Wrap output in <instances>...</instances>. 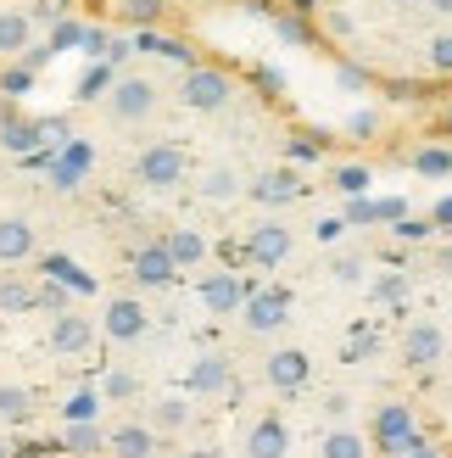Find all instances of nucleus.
Instances as JSON below:
<instances>
[{
    "mask_svg": "<svg viewBox=\"0 0 452 458\" xmlns=\"http://www.w3.org/2000/svg\"><path fill=\"white\" fill-rule=\"evenodd\" d=\"M302 185H297V174H290V168H274V174H257L252 179V185H246V196H252V201H263V208H280V201H290V196H297Z\"/></svg>",
    "mask_w": 452,
    "mask_h": 458,
    "instance_id": "a211bd4d",
    "label": "nucleus"
},
{
    "mask_svg": "<svg viewBox=\"0 0 452 458\" xmlns=\"http://www.w3.org/2000/svg\"><path fill=\"white\" fill-rule=\"evenodd\" d=\"M290 246H297V235H290V229L285 224H274V218H268V224H252V229H246V263H257V268H280L285 258H290Z\"/></svg>",
    "mask_w": 452,
    "mask_h": 458,
    "instance_id": "0eeeda50",
    "label": "nucleus"
},
{
    "mask_svg": "<svg viewBox=\"0 0 452 458\" xmlns=\"http://www.w3.org/2000/svg\"><path fill=\"white\" fill-rule=\"evenodd\" d=\"M163 246H168V258H173V268H201L207 263V235L201 229H190V224H173L168 235H163Z\"/></svg>",
    "mask_w": 452,
    "mask_h": 458,
    "instance_id": "f3484780",
    "label": "nucleus"
},
{
    "mask_svg": "<svg viewBox=\"0 0 452 458\" xmlns=\"http://www.w3.org/2000/svg\"><path fill=\"white\" fill-rule=\"evenodd\" d=\"M151 330V313L140 296H112L106 302V318H101V335L106 341H140Z\"/></svg>",
    "mask_w": 452,
    "mask_h": 458,
    "instance_id": "1a4fd4ad",
    "label": "nucleus"
},
{
    "mask_svg": "<svg viewBox=\"0 0 452 458\" xmlns=\"http://www.w3.org/2000/svg\"><path fill=\"white\" fill-rule=\"evenodd\" d=\"M29 84H34V73H29V67H12V73H0V89H6V96H22Z\"/></svg>",
    "mask_w": 452,
    "mask_h": 458,
    "instance_id": "72a5a7b5",
    "label": "nucleus"
},
{
    "mask_svg": "<svg viewBox=\"0 0 452 458\" xmlns=\"http://www.w3.org/2000/svg\"><path fill=\"white\" fill-rule=\"evenodd\" d=\"M185 174H190V157L173 140H151L134 157V179H140L146 191H173V185H185Z\"/></svg>",
    "mask_w": 452,
    "mask_h": 458,
    "instance_id": "f03ea898",
    "label": "nucleus"
},
{
    "mask_svg": "<svg viewBox=\"0 0 452 458\" xmlns=\"http://www.w3.org/2000/svg\"><path fill=\"white\" fill-rule=\"evenodd\" d=\"M374 291H380V296H386V302H397V296H402V280H397V274H391V280H380Z\"/></svg>",
    "mask_w": 452,
    "mask_h": 458,
    "instance_id": "4c0bfd02",
    "label": "nucleus"
},
{
    "mask_svg": "<svg viewBox=\"0 0 452 458\" xmlns=\"http://www.w3.org/2000/svg\"><path fill=\"white\" fill-rule=\"evenodd\" d=\"M285 318H290V291H285V285H263V291L246 296V308H240V325L252 330V335L285 330Z\"/></svg>",
    "mask_w": 452,
    "mask_h": 458,
    "instance_id": "39448f33",
    "label": "nucleus"
},
{
    "mask_svg": "<svg viewBox=\"0 0 452 458\" xmlns=\"http://www.w3.org/2000/svg\"><path fill=\"white\" fill-rule=\"evenodd\" d=\"M190 392L196 397H230L235 392V363L223 352H201L190 363Z\"/></svg>",
    "mask_w": 452,
    "mask_h": 458,
    "instance_id": "9b49d317",
    "label": "nucleus"
},
{
    "mask_svg": "<svg viewBox=\"0 0 452 458\" xmlns=\"http://www.w3.org/2000/svg\"><path fill=\"white\" fill-rule=\"evenodd\" d=\"M290 453V425L280 414H263L246 430V458H285Z\"/></svg>",
    "mask_w": 452,
    "mask_h": 458,
    "instance_id": "4468645a",
    "label": "nucleus"
},
{
    "mask_svg": "<svg viewBox=\"0 0 452 458\" xmlns=\"http://www.w3.org/2000/svg\"><path fill=\"white\" fill-rule=\"evenodd\" d=\"M39 302V291H29L22 280H0V313H29Z\"/></svg>",
    "mask_w": 452,
    "mask_h": 458,
    "instance_id": "c756f323",
    "label": "nucleus"
},
{
    "mask_svg": "<svg viewBox=\"0 0 452 458\" xmlns=\"http://www.w3.org/2000/svg\"><path fill=\"white\" fill-rule=\"evenodd\" d=\"M436 218H441V224H452V201H441V208H436Z\"/></svg>",
    "mask_w": 452,
    "mask_h": 458,
    "instance_id": "a19ab883",
    "label": "nucleus"
},
{
    "mask_svg": "<svg viewBox=\"0 0 452 458\" xmlns=\"http://www.w3.org/2000/svg\"><path fill=\"white\" fill-rule=\"evenodd\" d=\"M424 6H431V12H452V0H424Z\"/></svg>",
    "mask_w": 452,
    "mask_h": 458,
    "instance_id": "79ce46f5",
    "label": "nucleus"
},
{
    "mask_svg": "<svg viewBox=\"0 0 452 458\" xmlns=\"http://www.w3.org/2000/svg\"><path fill=\"white\" fill-rule=\"evenodd\" d=\"M369 179H374V174H369L364 163H341V168H330V185L341 191V196H364V191H369Z\"/></svg>",
    "mask_w": 452,
    "mask_h": 458,
    "instance_id": "cd10ccee",
    "label": "nucleus"
},
{
    "mask_svg": "<svg viewBox=\"0 0 452 458\" xmlns=\"http://www.w3.org/2000/svg\"><path fill=\"white\" fill-rule=\"evenodd\" d=\"M34 392L29 386H0V420H29Z\"/></svg>",
    "mask_w": 452,
    "mask_h": 458,
    "instance_id": "7c9ffc66",
    "label": "nucleus"
},
{
    "mask_svg": "<svg viewBox=\"0 0 452 458\" xmlns=\"http://www.w3.org/2000/svg\"><path fill=\"white\" fill-rule=\"evenodd\" d=\"M106 458H156V430L140 420L106 430Z\"/></svg>",
    "mask_w": 452,
    "mask_h": 458,
    "instance_id": "2eb2a0df",
    "label": "nucleus"
},
{
    "mask_svg": "<svg viewBox=\"0 0 452 458\" xmlns=\"http://www.w3.org/2000/svg\"><path fill=\"white\" fill-rule=\"evenodd\" d=\"M0 458H12V447H6V442H0Z\"/></svg>",
    "mask_w": 452,
    "mask_h": 458,
    "instance_id": "37998d69",
    "label": "nucleus"
},
{
    "mask_svg": "<svg viewBox=\"0 0 452 458\" xmlns=\"http://www.w3.org/2000/svg\"><path fill=\"white\" fill-rule=\"evenodd\" d=\"M96 335H101V325H96L89 313H79V308H62V313L51 318V352H56V358L89 352V347H96Z\"/></svg>",
    "mask_w": 452,
    "mask_h": 458,
    "instance_id": "423d86ee",
    "label": "nucleus"
},
{
    "mask_svg": "<svg viewBox=\"0 0 452 458\" xmlns=\"http://www.w3.org/2000/svg\"><path fill=\"white\" fill-rule=\"evenodd\" d=\"M118 17L140 22V29H156V22L168 17V0H118Z\"/></svg>",
    "mask_w": 452,
    "mask_h": 458,
    "instance_id": "a878e982",
    "label": "nucleus"
},
{
    "mask_svg": "<svg viewBox=\"0 0 452 458\" xmlns=\"http://www.w3.org/2000/svg\"><path fill=\"white\" fill-rule=\"evenodd\" d=\"M79 39H84L79 22H56V34H51V45H79Z\"/></svg>",
    "mask_w": 452,
    "mask_h": 458,
    "instance_id": "e433bc0d",
    "label": "nucleus"
},
{
    "mask_svg": "<svg viewBox=\"0 0 452 458\" xmlns=\"http://www.w3.org/2000/svg\"><path fill=\"white\" fill-rule=\"evenodd\" d=\"M34 251H39V229H34V218H22V213H6V218H0V263L17 268V263H29Z\"/></svg>",
    "mask_w": 452,
    "mask_h": 458,
    "instance_id": "ddd939ff",
    "label": "nucleus"
},
{
    "mask_svg": "<svg viewBox=\"0 0 452 458\" xmlns=\"http://www.w3.org/2000/svg\"><path fill=\"white\" fill-rule=\"evenodd\" d=\"M324 414H330V420H341V414H347V397H341V392L324 397Z\"/></svg>",
    "mask_w": 452,
    "mask_h": 458,
    "instance_id": "58836bf2",
    "label": "nucleus"
},
{
    "mask_svg": "<svg viewBox=\"0 0 452 458\" xmlns=\"http://www.w3.org/2000/svg\"><path fill=\"white\" fill-rule=\"evenodd\" d=\"M0 146H6L12 157H17V151H34V146H39V129H34L29 118H0Z\"/></svg>",
    "mask_w": 452,
    "mask_h": 458,
    "instance_id": "393cba45",
    "label": "nucleus"
},
{
    "mask_svg": "<svg viewBox=\"0 0 452 458\" xmlns=\"http://www.w3.org/2000/svg\"><path fill=\"white\" fill-rule=\"evenodd\" d=\"M263 375H268V386H274V392H302L307 386V375H313V363H307V352L302 347H280V352H268L263 358Z\"/></svg>",
    "mask_w": 452,
    "mask_h": 458,
    "instance_id": "9d476101",
    "label": "nucleus"
},
{
    "mask_svg": "<svg viewBox=\"0 0 452 458\" xmlns=\"http://www.w3.org/2000/svg\"><path fill=\"white\" fill-rule=\"evenodd\" d=\"M414 168H419L424 179H447V174H452V151H447V146H419V151H414Z\"/></svg>",
    "mask_w": 452,
    "mask_h": 458,
    "instance_id": "c85d7f7f",
    "label": "nucleus"
},
{
    "mask_svg": "<svg viewBox=\"0 0 452 458\" xmlns=\"http://www.w3.org/2000/svg\"><path fill=\"white\" fill-rule=\"evenodd\" d=\"M431 73H447L452 79V34H436L431 39Z\"/></svg>",
    "mask_w": 452,
    "mask_h": 458,
    "instance_id": "473e14b6",
    "label": "nucleus"
},
{
    "mask_svg": "<svg viewBox=\"0 0 452 458\" xmlns=\"http://www.w3.org/2000/svg\"><path fill=\"white\" fill-rule=\"evenodd\" d=\"M34 45V12H0V56H22Z\"/></svg>",
    "mask_w": 452,
    "mask_h": 458,
    "instance_id": "6ab92c4d",
    "label": "nucleus"
},
{
    "mask_svg": "<svg viewBox=\"0 0 452 458\" xmlns=\"http://www.w3.org/2000/svg\"><path fill=\"white\" fill-rule=\"evenodd\" d=\"M129 274H134V280H140V285H173V258H168V246L163 241H151V246H140V251H134V258H129Z\"/></svg>",
    "mask_w": 452,
    "mask_h": 458,
    "instance_id": "dca6fc26",
    "label": "nucleus"
},
{
    "mask_svg": "<svg viewBox=\"0 0 452 458\" xmlns=\"http://www.w3.org/2000/svg\"><path fill=\"white\" fill-rule=\"evenodd\" d=\"M84 420H101V386H84L62 403V425H84Z\"/></svg>",
    "mask_w": 452,
    "mask_h": 458,
    "instance_id": "4be33fe9",
    "label": "nucleus"
},
{
    "mask_svg": "<svg viewBox=\"0 0 452 458\" xmlns=\"http://www.w3.org/2000/svg\"><path fill=\"white\" fill-rule=\"evenodd\" d=\"M441 352H447V335L431 325V318L408 325V335H402V363H408V369H436Z\"/></svg>",
    "mask_w": 452,
    "mask_h": 458,
    "instance_id": "f8f14e48",
    "label": "nucleus"
},
{
    "mask_svg": "<svg viewBox=\"0 0 452 458\" xmlns=\"http://www.w3.org/2000/svg\"><path fill=\"white\" fill-rule=\"evenodd\" d=\"M397 458H447V453H441V447H436L431 437H414V442H408V447H402Z\"/></svg>",
    "mask_w": 452,
    "mask_h": 458,
    "instance_id": "f704fd0d",
    "label": "nucleus"
},
{
    "mask_svg": "<svg viewBox=\"0 0 452 458\" xmlns=\"http://www.w3.org/2000/svg\"><path fill=\"white\" fill-rule=\"evenodd\" d=\"M185 425H190V403L185 397H156L151 403V430L156 437H179Z\"/></svg>",
    "mask_w": 452,
    "mask_h": 458,
    "instance_id": "aec40b11",
    "label": "nucleus"
},
{
    "mask_svg": "<svg viewBox=\"0 0 452 458\" xmlns=\"http://www.w3.org/2000/svg\"><path fill=\"white\" fill-rule=\"evenodd\" d=\"M330 268H335V280H347V285H352V280H364V263H357V258H335Z\"/></svg>",
    "mask_w": 452,
    "mask_h": 458,
    "instance_id": "c9c22d12",
    "label": "nucleus"
},
{
    "mask_svg": "<svg viewBox=\"0 0 452 458\" xmlns=\"http://www.w3.org/2000/svg\"><path fill=\"white\" fill-rule=\"evenodd\" d=\"M62 447L67 453H101L106 447V430L96 420H84V425H62Z\"/></svg>",
    "mask_w": 452,
    "mask_h": 458,
    "instance_id": "b1692460",
    "label": "nucleus"
},
{
    "mask_svg": "<svg viewBox=\"0 0 452 458\" xmlns=\"http://www.w3.org/2000/svg\"><path fill=\"white\" fill-rule=\"evenodd\" d=\"M414 437H419V420H414V408H408V403H380V408H374V430H369V442L386 453V458H397Z\"/></svg>",
    "mask_w": 452,
    "mask_h": 458,
    "instance_id": "20e7f679",
    "label": "nucleus"
},
{
    "mask_svg": "<svg viewBox=\"0 0 452 458\" xmlns=\"http://www.w3.org/2000/svg\"><path fill=\"white\" fill-rule=\"evenodd\" d=\"M156 106H163V89H156V79H146V73H123L106 89V112L118 123H146Z\"/></svg>",
    "mask_w": 452,
    "mask_h": 458,
    "instance_id": "7ed1b4c3",
    "label": "nucleus"
},
{
    "mask_svg": "<svg viewBox=\"0 0 452 458\" xmlns=\"http://www.w3.org/2000/svg\"><path fill=\"white\" fill-rule=\"evenodd\" d=\"M179 101L190 112H223L235 101V73L218 62H190L185 67V84H179Z\"/></svg>",
    "mask_w": 452,
    "mask_h": 458,
    "instance_id": "f257e3e1",
    "label": "nucleus"
},
{
    "mask_svg": "<svg viewBox=\"0 0 452 458\" xmlns=\"http://www.w3.org/2000/svg\"><path fill=\"white\" fill-rule=\"evenodd\" d=\"M196 191L207 196V201H235L246 185H240V174H235V168H207V174L196 179Z\"/></svg>",
    "mask_w": 452,
    "mask_h": 458,
    "instance_id": "412c9836",
    "label": "nucleus"
},
{
    "mask_svg": "<svg viewBox=\"0 0 452 458\" xmlns=\"http://www.w3.org/2000/svg\"><path fill=\"white\" fill-rule=\"evenodd\" d=\"M436 129H441L447 140H452V106H441V118H436Z\"/></svg>",
    "mask_w": 452,
    "mask_h": 458,
    "instance_id": "ea45409f",
    "label": "nucleus"
},
{
    "mask_svg": "<svg viewBox=\"0 0 452 458\" xmlns=\"http://www.w3.org/2000/svg\"><path fill=\"white\" fill-rule=\"evenodd\" d=\"M84 168H89V151L73 146V151H67V163H56V191H79V174Z\"/></svg>",
    "mask_w": 452,
    "mask_h": 458,
    "instance_id": "2f4dec72",
    "label": "nucleus"
},
{
    "mask_svg": "<svg viewBox=\"0 0 452 458\" xmlns=\"http://www.w3.org/2000/svg\"><path fill=\"white\" fill-rule=\"evenodd\" d=\"M324 458H369V437H357V430H347V425H335L330 437H324V447H319Z\"/></svg>",
    "mask_w": 452,
    "mask_h": 458,
    "instance_id": "5701e85b",
    "label": "nucleus"
},
{
    "mask_svg": "<svg viewBox=\"0 0 452 458\" xmlns=\"http://www.w3.org/2000/svg\"><path fill=\"white\" fill-rule=\"evenodd\" d=\"M196 296H201V308L207 313H240L246 308V296H252V285L240 280V274H230V268H213V274H201V285H196Z\"/></svg>",
    "mask_w": 452,
    "mask_h": 458,
    "instance_id": "6e6552de",
    "label": "nucleus"
},
{
    "mask_svg": "<svg viewBox=\"0 0 452 458\" xmlns=\"http://www.w3.org/2000/svg\"><path fill=\"white\" fill-rule=\"evenodd\" d=\"M134 397H140V375L106 369V380H101V403H134Z\"/></svg>",
    "mask_w": 452,
    "mask_h": 458,
    "instance_id": "bb28decb",
    "label": "nucleus"
}]
</instances>
